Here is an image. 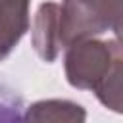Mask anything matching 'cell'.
<instances>
[{
    "mask_svg": "<svg viewBox=\"0 0 123 123\" xmlns=\"http://www.w3.org/2000/svg\"><path fill=\"white\" fill-rule=\"evenodd\" d=\"M67 79L73 86L92 88L108 106V75L119 79V48L117 42H83L75 44L65 60Z\"/></svg>",
    "mask_w": 123,
    "mask_h": 123,
    "instance_id": "cell-1",
    "label": "cell"
},
{
    "mask_svg": "<svg viewBox=\"0 0 123 123\" xmlns=\"http://www.w3.org/2000/svg\"><path fill=\"white\" fill-rule=\"evenodd\" d=\"M29 0H0V60L27 31Z\"/></svg>",
    "mask_w": 123,
    "mask_h": 123,
    "instance_id": "cell-2",
    "label": "cell"
},
{
    "mask_svg": "<svg viewBox=\"0 0 123 123\" xmlns=\"http://www.w3.org/2000/svg\"><path fill=\"white\" fill-rule=\"evenodd\" d=\"M23 123H85V111L71 102H38L29 108Z\"/></svg>",
    "mask_w": 123,
    "mask_h": 123,
    "instance_id": "cell-3",
    "label": "cell"
},
{
    "mask_svg": "<svg viewBox=\"0 0 123 123\" xmlns=\"http://www.w3.org/2000/svg\"><path fill=\"white\" fill-rule=\"evenodd\" d=\"M58 6L44 4L38 10L37 29H35V48L44 60H54L60 50L58 35Z\"/></svg>",
    "mask_w": 123,
    "mask_h": 123,
    "instance_id": "cell-4",
    "label": "cell"
},
{
    "mask_svg": "<svg viewBox=\"0 0 123 123\" xmlns=\"http://www.w3.org/2000/svg\"><path fill=\"white\" fill-rule=\"evenodd\" d=\"M19 98L0 92V123H23Z\"/></svg>",
    "mask_w": 123,
    "mask_h": 123,
    "instance_id": "cell-5",
    "label": "cell"
}]
</instances>
